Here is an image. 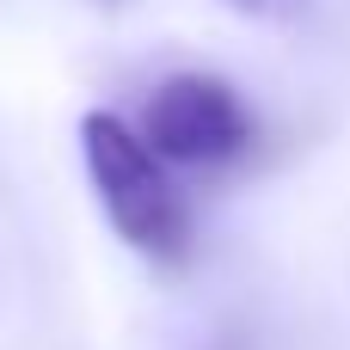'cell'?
<instances>
[{"label": "cell", "instance_id": "1", "mask_svg": "<svg viewBox=\"0 0 350 350\" xmlns=\"http://www.w3.org/2000/svg\"><path fill=\"white\" fill-rule=\"evenodd\" d=\"M80 154H86V178H92L98 209L117 228V240L135 246L148 265L178 271L197 246V221H191V203L172 185L166 160L135 135V123H123L117 111H86Z\"/></svg>", "mask_w": 350, "mask_h": 350}, {"label": "cell", "instance_id": "2", "mask_svg": "<svg viewBox=\"0 0 350 350\" xmlns=\"http://www.w3.org/2000/svg\"><path fill=\"white\" fill-rule=\"evenodd\" d=\"M135 135L166 160V166H191V172H221L234 160H246L258 148V117L246 105V92L221 74H172L148 92Z\"/></svg>", "mask_w": 350, "mask_h": 350}, {"label": "cell", "instance_id": "3", "mask_svg": "<svg viewBox=\"0 0 350 350\" xmlns=\"http://www.w3.org/2000/svg\"><path fill=\"white\" fill-rule=\"evenodd\" d=\"M221 6L240 12V18H258V25H289V18L308 12V0H221Z\"/></svg>", "mask_w": 350, "mask_h": 350}]
</instances>
